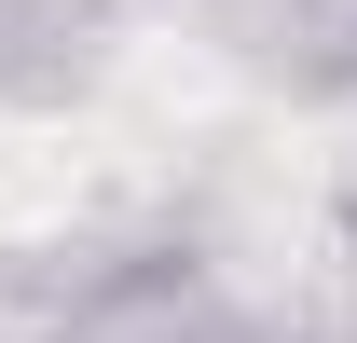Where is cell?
I'll use <instances>...</instances> for the list:
<instances>
[{"mask_svg": "<svg viewBox=\"0 0 357 343\" xmlns=\"http://www.w3.org/2000/svg\"><path fill=\"white\" fill-rule=\"evenodd\" d=\"M124 178L110 124H0V234H55Z\"/></svg>", "mask_w": 357, "mask_h": 343, "instance_id": "cell-1", "label": "cell"}]
</instances>
